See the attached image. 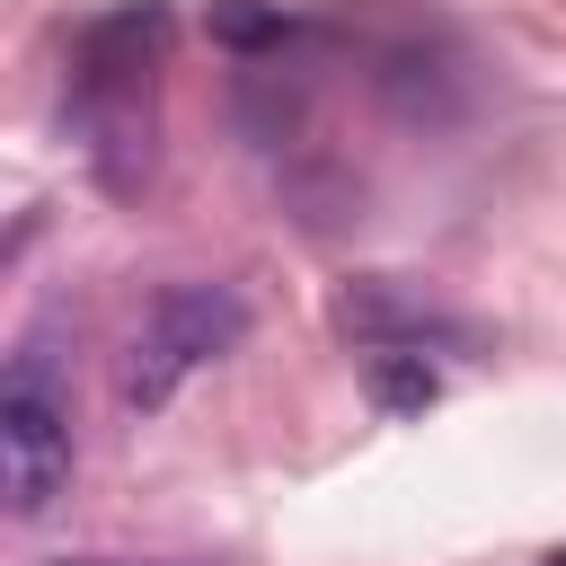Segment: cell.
<instances>
[{
  "label": "cell",
  "instance_id": "6",
  "mask_svg": "<svg viewBox=\"0 0 566 566\" xmlns=\"http://www.w3.org/2000/svg\"><path fill=\"white\" fill-rule=\"evenodd\" d=\"M283 35H292V18H283L274 0H212V44L265 53V44H283Z\"/></svg>",
  "mask_w": 566,
  "mask_h": 566
},
{
  "label": "cell",
  "instance_id": "4",
  "mask_svg": "<svg viewBox=\"0 0 566 566\" xmlns=\"http://www.w3.org/2000/svg\"><path fill=\"white\" fill-rule=\"evenodd\" d=\"M159 35H168V9H159V0H142V9L97 18V27H88V44H80V62H88V80H124V71H142V62L159 53Z\"/></svg>",
  "mask_w": 566,
  "mask_h": 566
},
{
  "label": "cell",
  "instance_id": "2",
  "mask_svg": "<svg viewBox=\"0 0 566 566\" xmlns=\"http://www.w3.org/2000/svg\"><path fill=\"white\" fill-rule=\"evenodd\" d=\"M71 486V389L44 354V336L18 345L9 380H0V495L18 522H44Z\"/></svg>",
  "mask_w": 566,
  "mask_h": 566
},
{
  "label": "cell",
  "instance_id": "7",
  "mask_svg": "<svg viewBox=\"0 0 566 566\" xmlns=\"http://www.w3.org/2000/svg\"><path fill=\"white\" fill-rule=\"evenodd\" d=\"M44 566H106V557H44Z\"/></svg>",
  "mask_w": 566,
  "mask_h": 566
},
{
  "label": "cell",
  "instance_id": "5",
  "mask_svg": "<svg viewBox=\"0 0 566 566\" xmlns=\"http://www.w3.org/2000/svg\"><path fill=\"white\" fill-rule=\"evenodd\" d=\"M433 363L416 354V345H380L371 354V398H380V416H424L433 407Z\"/></svg>",
  "mask_w": 566,
  "mask_h": 566
},
{
  "label": "cell",
  "instance_id": "1",
  "mask_svg": "<svg viewBox=\"0 0 566 566\" xmlns=\"http://www.w3.org/2000/svg\"><path fill=\"white\" fill-rule=\"evenodd\" d=\"M248 336V301L230 283H168L150 301V318L133 327L124 345V407L133 416H159L203 363H221L230 345Z\"/></svg>",
  "mask_w": 566,
  "mask_h": 566
},
{
  "label": "cell",
  "instance_id": "3",
  "mask_svg": "<svg viewBox=\"0 0 566 566\" xmlns=\"http://www.w3.org/2000/svg\"><path fill=\"white\" fill-rule=\"evenodd\" d=\"M336 327H345V336H363L371 354H380V345H424V336H451V318H433L424 301H407L389 274L354 283V292L336 301Z\"/></svg>",
  "mask_w": 566,
  "mask_h": 566
},
{
  "label": "cell",
  "instance_id": "8",
  "mask_svg": "<svg viewBox=\"0 0 566 566\" xmlns=\"http://www.w3.org/2000/svg\"><path fill=\"white\" fill-rule=\"evenodd\" d=\"M548 566H566V548H557V557H548Z\"/></svg>",
  "mask_w": 566,
  "mask_h": 566
}]
</instances>
